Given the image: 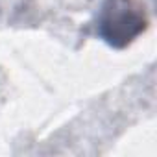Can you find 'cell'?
<instances>
[{
  "mask_svg": "<svg viewBox=\"0 0 157 157\" xmlns=\"http://www.w3.org/2000/svg\"><path fill=\"white\" fill-rule=\"evenodd\" d=\"M144 11L131 0H111L104 11V37L111 44H126L144 30Z\"/></svg>",
  "mask_w": 157,
  "mask_h": 157,
  "instance_id": "6da1fadb",
  "label": "cell"
}]
</instances>
